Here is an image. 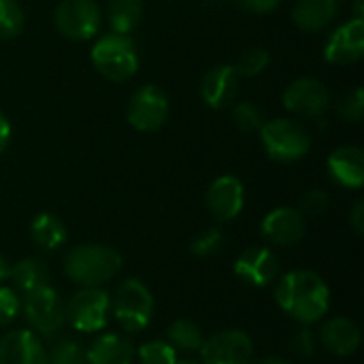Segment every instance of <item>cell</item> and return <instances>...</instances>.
Instances as JSON below:
<instances>
[{
  "label": "cell",
  "instance_id": "cell-1",
  "mask_svg": "<svg viewBox=\"0 0 364 364\" xmlns=\"http://www.w3.org/2000/svg\"><path fill=\"white\" fill-rule=\"evenodd\" d=\"M275 303L294 322L311 326L328 314L331 290L314 271H290L275 286Z\"/></svg>",
  "mask_w": 364,
  "mask_h": 364
},
{
  "label": "cell",
  "instance_id": "cell-2",
  "mask_svg": "<svg viewBox=\"0 0 364 364\" xmlns=\"http://www.w3.org/2000/svg\"><path fill=\"white\" fill-rule=\"evenodd\" d=\"M122 256L117 250L102 243H83L66 252L64 273L79 288H100L102 284L117 277L122 271Z\"/></svg>",
  "mask_w": 364,
  "mask_h": 364
},
{
  "label": "cell",
  "instance_id": "cell-3",
  "mask_svg": "<svg viewBox=\"0 0 364 364\" xmlns=\"http://www.w3.org/2000/svg\"><path fill=\"white\" fill-rule=\"evenodd\" d=\"M90 58L94 68L113 83L128 81L139 70V51L128 34L107 32L98 36L92 45Z\"/></svg>",
  "mask_w": 364,
  "mask_h": 364
},
{
  "label": "cell",
  "instance_id": "cell-4",
  "mask_svg": "<svg viewBox=\"0 0 364 364\" xmlns=\"http://www.w3.org/2000/svg\"><path fill=\"white\" fill-rule=\"evenodd\" d=\"M260 141L267 156L279 164H294L311 149V132L296 119L275 117L260 128Z\"/></svg>",
  "mask_w": 364,
  "mask_h": 364
},
{
  "label": "cell",
  "instance_id": "cell-5",
  "mask_svg": "<svg viewBox=\"0 0 364 364\" xmlns=\"http://www.w3.org/2000/svg\"><path fill=\"white\" fill-rule=\"evenodd\" d=\"M154 311H156L154 294L136 277L124 279L117 286L115 294L111 296V316L130 335L145 331L151 324Z\"/></svg>",
  "mask_w": 364,
  "mask_h": 364
},
{
  "label": "cell",
  "instance_id": "cell-6",
  "mask_svg": "<svg viewBox=\"0 0 364 364\" xmlns=\"http://www.w3.org/2000/svg\"><path fill=\"white\" fill-rule=\"evenodd\" d=\"M66 324L77 333L92 335L107 328L111 318V294L100 288H79L68 303H64Z\"/></svg>",
  "mask_w": 364,
  "mask_h": 364
},
{
  "label": "cell",
  "instance_id": "cell-7",
  "mask_svg": "<svg viewBox=\"0 0 364 364\" xmlns=\"http://www.w3.org/2000/svg\"><path fill=\"white\" fill-rule=\"evenodd\" d=\"M21 309L30 331L38 337H55L66 324L64 301L49 284L23 294Z\"/></svg>",
  "mask_w": 364,
  "mask_h": 364
},
{
  "label": "cell",
  "instance_id": "cell-8",
  "mask_svg": "<svg viewBox=\"0 0 364 364\" xmlns=\"http://www.w3.org/2000/svg\"><path fill=\"white\" fill-rule=\"evenodd\" d=\"M171 113L168 96L160 85L147 83L132 92L126 105V119L139 132H156L160 130Z\"/></svg>",
  "mask_w": 364,
  "mask_h": 364
},
{
  "label": "cell",
  "instance_id": "cell-9",
  "mask_svg": "<svg viewBox=\"0 0 364 364\" xmlns=\"http://www.w3.org/2000/svg\"><path fill=\"white\" fill-rule=\"evenodd\" d=\"M53 23L68 41H90L100 30L102 13L94 0H62L53 13Z\"/></svg>",
  "mask_w": 364,
  "mask_h": 364
},
{
  "label": "cell",
  "instance_id": "cell-10",
  "mask_svg": "<svg viewBox=\"0 0 364 364\" xmlns=\"http://www.w3.org/2000/svg\"><path fill=\"white\" fill-rule=\"evenodd\" d=\"M286 111L303 119H322L331 109V92L316 77L294 79L282 94Z\"/></svg>",
  "mask_w": 364,
  "mask_h": 364
},
{
  "label": "cell",
  "instance_id": "cell-11",
  "mask_svg": "<svg viewBox=\"0 0 364 364\" xmlns=\"http://www.w3.org/2000/svg\"><path fill=\"white\" fill-rule=\"evenodd\" d=\"M200 364H252L254 341L245 331L226 328L203 341Z\"/></svg>",
  "mask_w": 364,
  "mask_h": 364
},
{
  "label": "cell",
  "instance_id": "cell-12",
  "mask_svg": "<svg viewBox=\"0 0 364 364\" xmlns=\"http://www.w3.org/2000/svg\"><path fill=\"white\" fill-rule=\"evenodd\" d=\"M205 205L211 218L220 224L237 220L245 207V186L235 175L218 177L205 194Z\"/></svg>",
  "mask_w": 364,
  "mask_h": 364
},
{
  "label": "cell",
  "instance_id": "cell-13",
  "mask_svg": "<svg viewBox=\"0 0 364 364\" xmlns=\"http://www.w3.org/2000/svg\"><path fill=\"white\" fill-rule=\"evenodd\" d=\"M279 256L271 250V247H262V245H252L245 252L239 254V258L235 260V275L254 288H264L269 284H273L279 277Z\"/></svg>",
  "mask_w": 364,
  "mask_h": 364
},
{
  "label": "cell",
  "instance_id": "cell-14",
  "mask_svg": "<svg viewBox=\"0 0 364 364\" xmlns=\"http://www.w3.org/2000/svg\"><path fill=\"white\" fill-rule=\"evenodd\" d=\"M305 230H307L305 215L296 207H275L264 215L260 224L262 237L275 247H292L301 243Z\"/></svg>",
  "mask_w": 364,
  "mask_h": 364
},
{
  "label": "cell",
  "instance_id": "cell-15",
  "mask_svg": "<svg viewBox=\"0 0 364 364\" xmlns=\"http://www.w3.org/2000/svg\"><path fill=\"white\" fill-rule=\"evenodd\" d=\"M364 55V19H350L341 23L326 38L324 60L335 66H348Z\"/></svg>",
  "mask_w": 364,
  "mask_h": 364
},
{
  "label": "cell",
  "instance_id": "cell-16",
  "mask_svg": "<svg viewBox=\"0 0 364 364\" xmlns=\"http://www.w3.org/2000/svg\"><path fill=\"white\" fill-rule=\"evenodd\" d=\"M241 77L235 73L232 64H218L203 75L200 98L207 107L222 111L237 102Z\"/></svg>",
  "mask_w": 364,
  "mask_h": 364
},
{
  "label": "cell",
  "instance_id": "cell-17",
  "mask_svg": "<svg viewBox=\"0 0 364 364\" xmlns=\"http://www.w3.org/2000/svg\"><path fill=\"white\" fill-rule=\"evenodd\" d=\"M0 364H49L47 348L30 328H17L0 339Z\"/></svg>",
  "mask_w": 364,
  "mask_h": 364
},
{
  "label": "cell",
  "instance_id": "cell-18",
  "mask_svg": "<svg viewBox=\"0 0 364 364\" xmlns=\"http://www.w3.org/2000/svg\"><path fill=\"white\" fill-rule=\"evenodd\" d=\"M360 341H363V335H360L358 324L343 316L326 320L318 333V343L328 354L339 356V358L354 356L360 348Z\"/></svg>",
  "mask_w": 364,
  "mask_h": 364
},
{
  "label": "cell",
  "instance_id": "cell-19",
  "mask_svg": "<svg viewBox=\"0 0 364 364\" xmlns=\"http://www.w3.org/2000/svg\"><path fill=\"white\" fill-rule=\"evenodd\" d=\"M328 177L346 190H360L364 186V151L358 145H341L326 160Z\"/></svg>",
  "mask_w": 364,
  "mask_h": 364
},
{
  "label": "cell",
  "instance_id": "cell-20",
  "mask_svg": "<svg viewBox=\"0 0 364 364\" xmlns=\"http://www.w3.org/2000/svg\"><path fill=\"white\" fill-rule=\"evenodd\" d=\"M134 346L119 333H100L85 348V364H132Z\"/></svg>",
  "mask_w": 364,
  "mask_h": 364
},
{
  "label": "cell",
  "instance_id": "cell-21",
  "mask_svg": "<svg viewBox=\"0 0 364 364\" xmlns=\"http://www.w3.org/2000/svg\"><path fill=\"white\" fill-rule=\"evenodd\" d=\"M339 13V0H296L292 21L303 32L326 30Z\"/></svg>",
  "mask_w": 364,
  "mask_h": 364
},
{
  "label": "cell",
  "instance_id": "cell-22",
  "mask_svg": "<svg viewBox=\"0 0 364 364\" xmlns=\"http://www.w3.org/2000/svg\"><path fill=\"white\" fill-rule=\"evenodd\" d=\"M66 226L58 215L49 211L34 215L30 224V239L41 252H55L66 243Z\"/></svg>",
  "mask_w": 364,
  "mask_h": 364
},
{
  "label": "cell",
  "instance_id": "cell-23",
  "mask_svg": "<svg viewBox=\"0 0 364 364\" xmlns=\"http://www.w3.org/2000/svg\"><path fill=\"white\" fill-rule=\"evenodd\" d=\"M49 277V267L41 258H23L11 264L9 282L13 284V290L17 294H28L41 286H47Z\"/></svg>",
  "mask_w": 364,
  "mask_h": 364
},
{
  "label": "cell",
  "instance_id": "cell-24",
  "mask_svg": "<svg viewBox=\"0 0 364 364\" xmlns=\"http://www.w3.org/2000/svg\"><path fill=\"white\" fill-rule=\"evenodd\" d=\"M143 0H109L107 2V19L111 32L130 34L143 19Z\"/></svg>",
  "mask_w": 364,
  "mask_h": 364
},
{
  "label": "cell",
  "instance_id": "cell-25",
  "mask_svg": "<svg viewBox=\"0 0 364 364\" xmlns=\"http://www.w3.org/2000/svg\"><path fill=\"white\" fill-rule=\"evenodd\" d=\"M166 341L177 354H196L205 341V335L196 322L179 318L166 328Z\"/></svg>",
  "mask_w": 364,
  "mask_h": 364
},
{
  "label": "cell",
  "instance_id": "cell-26",
  "mask_svg": "<svg viewBox=\"0 0 364 364\" xmlns=\"http://www.w3.org/2000/svg\"><path fill=\"white\" fill-rule=\"evenodd\" d=\"M264 109L254 100H239L232 105V124L243 134H258L264 126Z\"/></svg>",
  "mask_w": 364,
  "mask_h": 364
},
{
  "label": "cell",
  "instance_id": "cell-27",
  "mask_svg": "<svg viewBox=\"0 0 364 364\" xmlns=\"http://www.w3.org/2000/svg\"><path fill=\"white\" fill-rule=\"evenodd\" d=\"M269 62H271V53L262 47H252L247 51H243L237 62L232 64L235 73L243 79H252V77H258L260 73H264L269 68Z\"/></svg>",
  "mask_w": 364,
  "mask_h": 364
},
{
  "label": "cell",
  "instance_id": "cell-28",
  "mask_svg": "<svg viewBox=\"0 0 364 364\" xmlns=\"http://www.w3.org/2000/svg\"><path fill=\"white\" fill-rule=\"evenodd\" d=\"M134 358H139L141 364H175L177 352L171 348V343L166 339H151L145 341L143 346H139L134 350Z\"/></svg>",
  "mask_w": 364,
  "mask_h": 364
},
{
  "label": "cell",
  "instance_id": "cell-29",
  "mask_svg": "<svg viewBox=\"0 0 364 364\" xmlns=\"http://www.w3.org/2000/svg\"><path fill=\"white\" fill-rule=\"evenodd\" d=\"M47 358L49 364H85V348L70 337H62L47 350Z\"/></svg>",
  "mask_w": 364,
  "mask_h": 364
},
{
  "label": "cell",
  "instance_id": "cell-30",
  "mask_svg": "<svg viewBox=\"0 0 364 364\" xmlns=\"http://www.w3.org/2000/svg\"><path fill=\"white\" fill-rule=\"evenodd\" d=\"M224 245H226V235L220 228H207L192 239L190 252L196 258H213L224 250Z\"/></svg>",
  "mask_w": 364,
  "mask_h": 364
},
{
  "label": "cell",
  "instance_id": "cell-31",
  "mask_svg": "<svg viewBox=\"0 0 364 364\" xmlns=\"http://www.w3.org/2000/svg\"><path fill=\"white\" fill-rule=\"evenodd\" d=\"M26 17L17 0H0V38H15L23 30Z\"/></svg>",
  "mask_w": 364,
  "mask_h": 364
},
{
  "label": "cell",
  "instance_id": "cell-32",
  "mask_svg": "<svg viewBox=\"0 0 364 364\" xmlns=\"http://www.w3.org/2000/svg\"><path fill=\"white\" fill-rule=\"evenodd\" d=\"M318 335L309 328V326H303V328H299L296 333H292L290 335V339H288V348H290V352L296 356V358H301V360H309V358H314L316 356V352H318Z\"/></svg>",
  "mask_w": 364,
  "mask_h": 364
},
{
  "label": "cell",
  "instance_id": "cell-33",
  "mask_svg": "<svg viewBox=\"0 0 364 364\" xmlns=\"http://www.w3.org/2000/svg\"><path fill=\"white\" fill-rule=\"evenodd\" d=\"M337 113L341 119L358 124L364 115V92L363 87H354L352 92L343 94L341 100L337 102Z\"/></svg>",
  "mask_w": 364,
  "mask_h": 364
},
{
  "label": "cell",
  "instance_id": "cell-34",
  "mask_svg": "<svg viewBox=\"0 0 364 364\" xmlns=\"http://www.w3.org/2000/svg\"><path fill=\"white\" fill-rule=\"evenodd\" d=\"M21 314V294L0 284V328L13 324Z\"/></svg>",
  "mask_w": 364,
  "mask_h": 364
},
{
  "label": "cell",
  "instance_id": "cell-35",
  "mask_svg": "<svg viewBox=\"0 0 364 364\" xmlns=\"http://www.w3.org/2000/svg\"><path fill=\"white\" fill-rule=\"evenodd\" d=\"M328 207H331V194H328L326 190L314 188V190H309V192L303 194L301 205H299V211H301L303 215L318 218V215L326 213Z\"/></svg>",
  "mask_w": 364,
  "mask_h": 364
},
{
  "label": "cell",
  "instance_id": "cell-36",
  "mask_svg": "<svg viewBox=\"0 0 364 364\" xmlns=\"http://www.w3.org/2000/svg\"><path fill=\"white\" fill-rule=\"evenodd\" d=\"M237 4L250 13L264 15V13H273L282 4V0H237Z\"/></svg>",
  "mask_w": 364,
  "mask_h": 364
},
{
  "label": "cell",
  "instance_id": "cell-37",
  "mask_svg": "<svg viewBox=\"0 0 364 364\" xmlns=\"http://www.w3.org/2000/svg\"><path fill=\"white\" fill-rule=\"evenodd\" d=\"M350 226L356 235H363L364 232V200L358 198L350 211Z\"/></svg>",
  "mask_w": 364,
  "mask_h": 364
},
{
  "label": "cell",
  "instance_id": "cell-38",
  "mask_svg": "<svg viewBox=\"0 0 364 364\" xmlns=\"http://www.w3.org/2000/svg\"><path fill=\"white\" fill-rule=\"evenodd\" d=\"M9 141H11V122L0 111V154L9 147Z\"/></svg>",
  "mask_w": 364,
  "mask_h": 364
},
{
  "label": "cell",
  "instance_id": "cell-39",
  "mask_svg": "<svg viewBox=\"0 0 364 364\" xmlns=\"http://www.w3.org/2000/svg\"><path fill=\"white\" fill-rule=\"evenodd\" d=\"M9 275H11V262L4 256H0V284L9 282Z\"/></svg>",
  "mask_w": 364,
  "mask_h": 364
},
{
  "label": "cell",
  "instance_id": "cell-40",
  "mask_svg": "<svg viewBox=\"0 0 364 364\" xmlns=\"http://www.w3.org/2000/svg\"><path fill=\"white\" fill-rule=\"evenodd\" d=\"M254 364H292V363H290V360H286V358H279V356H267V358L256 360Z\"/></svg>",
  "mask_w": 364,
  "mask_h": 364
},
{
  "label": "cell",
  "instance_id": "cell-41",
  "mask_svg": "<svg viewBox=\"0 0 364 364\" xmlns=\"http://www.w3.org/2000/svg\"><path fill=\"white\" fill-rule=\"evenodd\" d=\"M175 364H200L198 360H192V358H183V360H177Z\"/></svg>",
  "mask_w": 364,
  "mask_h": 364
}]
</instances>
